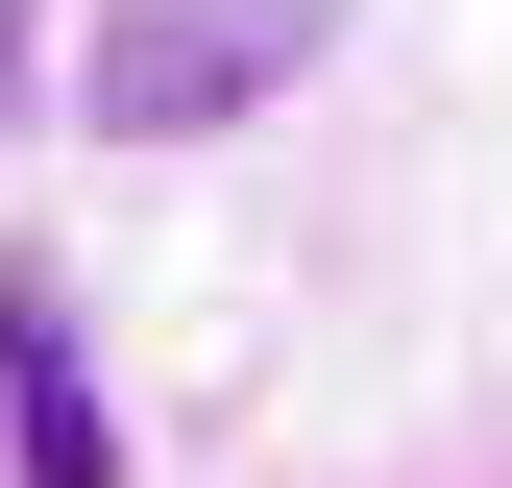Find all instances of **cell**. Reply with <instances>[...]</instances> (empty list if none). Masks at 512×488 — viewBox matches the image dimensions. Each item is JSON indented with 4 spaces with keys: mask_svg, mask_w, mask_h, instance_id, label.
<instances>
[{
    "mask_svg": "<svg viewBox=\"0 0 512 488\" xmlns=\"http://www.w3.org/2000/svg\"><path fill=\"white\" fill-rule=\"evenodd\" d=\"M293 49H317V0H122L74 98L122 122V147H196V122H244V98L293 74Z\"/></svg>",
    "mask_w": 512,
    "mask_h": 488,
    "instance_id": "6da1fadb",
    "label": "cell"
},
{
    "mask_svg": "<svg viewBox=\"0 0 512 488\" xmlns=\"http://www.w3.org/2000/svg\"><path fill=\"white\" fill-rule=\"evenodd\" d=\"M0 440H25V488H147V464H122V415H98V342H74V293H49V269H0Z\"/></svg>",
    "mask_w": 512,
    "mask_h": 488,
    "instance_id": "7a4b0ae2",
    "label": "cell"
},
{
    "mask_svg": "<svg viewBox=\"0 0 512 488\" xmlns=\"http://www.w3.org/2000/svg\"><path fill=\"white\" fill-rule=\"evenodd\" d=\"M0 98H25V0H0Z\"/></svg>",
    "mask_w": 512,
    "mask_h": 488,
    "instance_id": "3957f363",
    "label": "cell"
}]
</instances>
